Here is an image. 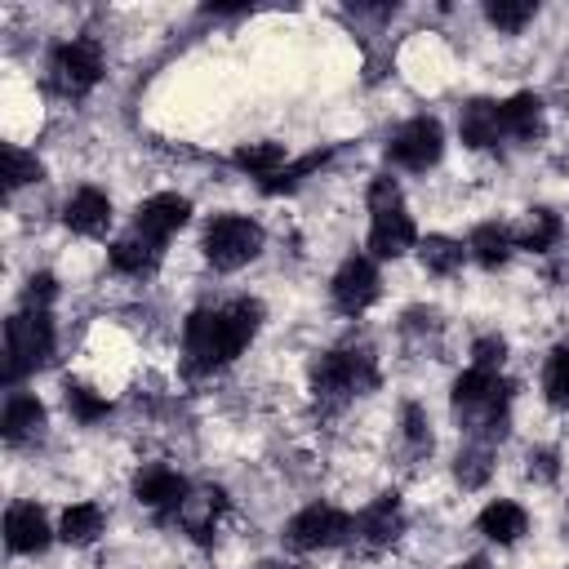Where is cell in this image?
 I'll use <instances>...</instances> for the list:
<instances>
[{"instance_id":"1","label":"cell","mask_w":569,"mask_h":569,"mask_svg":"<svg viewBox=\"0 0 569 569\" xmlns=\"http://www.w3.org/2000/svg\"><path fill=\"white\" fill-rule=\"evenodd\" d=\"M262 325V302L253 298H231L218 307H200L182 325V356L191 373H213L231 365L258 333Z\"/></svg>"},{"instance_id":"2","label":"cell","mask_w":569,"mask_h":569,"mask_svg":"<svg viewBox=\"0 0 569 569\" xmlns=\"http://www.w3.org/2000/svg\"><path fill=\"white\" fill-rule=\"evenodd\" d=\"M511 382L493 369H467L453 378V391H449V405H453V418L467 427L471 440H485V445H502L507 440V427H511Z\"/></svg>"},{"instance_id":"3","label":"cell","mask_w":569,"mask_h":569,"mask_svg":"<svg viewBox=\"0 0 569 569\" xmlns=\"http://www.w3.org/2000/svg\"><path fill=\"white\" fill-rule=\"evenodd\" d=\"M378 387V360L369 347H338V351H320L311 365V396L325 409L347 405L351 396H365Z\"/></svg>"},{"instance_id":"4","label":"cell","mask_w":569,"mask_h":569,"mask_svg":"<svg viewBox=\"0 0 569 569\" xmlns=\"http://www.w3.org/2000/svg\"><path fill=\"white\" fill-rule=\"evenodd\" d=\"M49 356H53V320H49V311L22 307L18 316H9V325H4V382L13 387L22 373L49 365Z\"/></svg>"},{"instance_id":"5","label":"cell","mask_w":569,"mask_h":569,"mask_svg":"<svg viewBox=\"0 0 569 569\" xmlns=\"http://www.w3.org/2000/svg\"><path fill=\"white\" fill-rule=\"evenodd\" d=\"M204 262L218 271H240L244 262H253L262 253V227L244 213H218L209 218L204 236H200Z\"/></svg>"},{"instance_id":"6","label":"cell","mask_w":569,"mask_h":569,"mask_svg":"<svg viewBox=\"0 0 569 569\" xmlns=\"http://www.w3.org/2000/svg\"><path fill=\"white\" fill-rule=\"evenodd\" d=\"M98 80H102V49H98V40L76 36V40H62L53 49V58H49V84L62 98H84Z\"/></svg>"},{"instance_id":"7","label":"cell","mask_w":569,"mask_h":569,"mask_svg":"<svg viewBox=\"0 0 569 569\" xmlns=\"http://www.w3.org/2000/svg\"><path fill=\"white\" fill-rule=\"evenodd\" d=\"M351 533H356V520L347 511H338L329 502H311L284 525V547H293V551H329V547H342Z\"/></svg>"},{"instance_id":"8","label":"cell","mask_w":569,"mask_h":569,"mask_svg":"<svg viewBox=\"0 0 569 569\" xmlns=\"http://www.w3.org/2000/svg\"><path fill=\"white\" fill-rule=\"evenodd\" d=\"M445 156V129L436 116H413L387 138V160L409 173H427Z\"/></svg>"},{"instance_id":"9","label":"cell","mask_w":569,"mask_h":569,"mask_svg":"<svg viewBox=\"0 0 569 569\" xmlns=\"http://www.w3.org/2000/svg\"><path fill=\"white\" fill-rule=\"evenodd\" d=\"M329 293H333V307H338L342 316H360V311H369V307L378 302V293H382V280H378L373 258H369V253H351V258L333 271Z\"/></svg>"},{"instance_id":"10","label":"cell","mask_w":569,"mask_h":569,"mask_svg":"<svg viewBox=\"0 0 569 569\" xmlns=\"http://www.w3.org/2000/svg\"><path fill=\"white\" fill-rule=\"evenodd\" d=\"M133 498L142 502V507H151L156 516H178L182 511V502L191 498V485H187V476H178L173 467H142L138 476H133Z\"/></svg>"},{"instance_id":"11","label":"cell","mask_w":569,"mask_h":569,"mask_svg":"<svg viewBox=\"0 0 569 569\" xmlns=\"http://www.w3.org/2000/svg\"><path fill=\"white\" fill-rule=\"evenodd\" d=\"M187 218H191V200L178 196V191H160V196H151V200L138 204L133 231L147 236V240H156V244H164L178 227H187Z\"/></svg>"},{"instance_id":"12","label":"cell","mask_w":569,"mask_h":569,"mask_svg":"<svg viewBox=\"0 0 569 569\" xmlns=\"http://www.w3.org/2000/svg\"><path fill=\"white\" fill-rule=\"evenodd\" d=\"M53 542V529L36 502H13L4 511V547L13 556H40Z\"/></svg>"},{"instance_id":"13","label":"cell","mask_w":569,"mask_h":569,"mask_svg":"<svg viewBox=\"0 0 569 569\" xmlns=\"http://www.w3.org/2000/svg\"><path fill=\"white\" fill-rule=\"evenodd\" d=\"M409 249H418V227L405 213V204L373 213V222H369V258H405Z\"/></svg>"},{"instance_id":"14","label":"cell","mask_w":569,"mask_h":569,"mask_svg":"<svg viewBox=\"0 0 569 569\" xmlns=\"http://www.w3.org/2000/svg\"><path fill=\"white\" fill-rule=\"evenodd\" d=\"M400 533H405V511H400V498H396V493L373 498V502L356 516V538H360L369 551L391 547Z\"/></svg>"},{"instance_id":"15","label":"cell","mask_w":569,"mask_h":569,"mask_svg":"<svg viewBox=\"0 0 569 569\" xmlns=\"http://www.w3.org/2000/svg\"><path fill=\"white\" fill-rule=\"evenodd\" d=\"M458 133L471 151H489L498 142H507L502 133V102H489V98H471L458 116Z\"/></svg>"},{"instance_id":"16","label":"cell","mask_w":569,"mask_h":569,"mask_svg":"<svg viewBox=\"0 0 569 569\" xmlns=\"http://www.w3.org/2000/svg\"><path fill=\"white\" fill-rule=\"evenodd\" d=\"M62 222L76 236H107L111 231V200L98 187H80L67 204H62Z\"/></svg>"},{"instance_id":"17","label":"cell","mask_w":569,"mask_h":569,"mask_svg":"<svg viewBox=\"0 0 569 569\" xmlns=\"http://www.w3.org/2000/svg\"><path fill=\"white\" fill-rule=\"evenodd\" d=\"M542 98L538 93H511L507 102H502V133H507V142H525V147H533L538 138H542Z\"/></svg>"},{"instance_id":"18","label":"cell","mask_w":569,"mask_h":569,"mask_svg":"<svg viewBox=\"0 0 569 569\" xmlns=\"http://www.w3.org/2000/svg\"><path fill=\"white\" fill-rule=\"evenodd\" d=\"M0 431H4L9 445H27V440H36V436L44 431V405H40L36 396H27V391H13V396L4 400Z\"/></svg>"},{"instance_id":"19","label":"cell","mask_w":569,"mask_h":569,"mask_svg":"<svg viewBox=\"0 0 569 569\" xmlns=\"http://www.w3.org/2000/svg\"><path fill=\"white\" fill-rule=\"evenodd\" d=\"M480 533L489 538V542H498V547H511V542H520V533L529 529V511L520 507V502H511V498H493L485 511H480Z\"/></svg>"},{"instance_id":"20","label":"cell","mask_w":569,"mask_h":569,"mask_svg":"<svg viewBox=\"0 0 569 569\" xmlns=\"http://www.w3.org/2000/svg\"><path fill=\"white\" fill-rule=\"evenodd\" d=\"M160 249L164 244H156V240H147V236H120L111 249H107V258H111V267L120 271V276H151L156 267H160Z\"/></svg>"},{"instance_id":"21","label":"cell","mask_w":569,"mask_h":569,"mask_svg":"<svg viewBox=\"0 0 569 569\" xmlns=\"http://www.w3.org/2000/svg\"><path fill=\"white\" fill-rule=\"evenodd\" d=\"M511 249H516V236H511V227H498V222H480L467 236V258H476L489 271H498L511 258Z\"/></svg>"},{"instance_id":"22","label":"cell","mask_w":569,"mask_h":569,"mask_svg":"<svg viewBox=\"0 0 569 569\" xmlns=\"http://www.w3.org/2000/svg\"><path fill=\"white\" fill-rule=\"evenodd\" d=\"M231 164L244 169L249 178L267 182V178H276V173L289 164V151H284V142L262 138V142H244V147H236V151H231Z\"/></svg>"},{"instance_id":"23","label":"cell","mask_w":569,"mask_h":569,"mask_svg":"<svg viewBox=\"0 0 569 569\" xmlns=\"http://www.w3.org/2000/svg\"><path fill=\"white\" fill-rule=\"evenodd\" d=\"M222 507H227V493H222V489H200V493H191V498L182 502L178 525H182L196 542H209L213 520H218V511H222Z\"/></svg>"},{"instance_id":"24","label":"cell","mask_w":569,"mask_h":569,"mask_svg":"<svg viewBox=\"0 0 569 569\" xmlns=\"http://www.w3.org/2000/svg\"><path fill=\"white\" fill-rule=\"evenodd\" d=\"M102 529H107V511H102L98 502H71V507L62 511L58 538H62L67 547H89V542H98Z\"/></svg>"},{"instance_id":"25","label":"cell","mask_w":569,"mask_h":569,"mask_svg":"<svg viewBox=\"0 0 569 569\" xmlns=\"http://www.w3.org/2000/svg\"><path fill=\"white\" fill-rule=\"evenodd\" d=\"M560 231H565V222H560V213H556V209H529V213H525V222H520L511 236H516V249L547 253V249L560 240Z\"/></svg>"},{"instance_id":"26","label":"cell","mask_w":569,"mask_h":569,"mask_svg":"<svg viewBox=\"0 0 569 569\" xmlns=\"http://www.w3.org/2000/svg\"><path fill=\"white\" fill-rule=\"evenodd\" d=\"M418 262L431 276H453L467 262V244L453 236H427V240H418Z\"/></svg>"},{"instance_id":"27","label":"cell","mask_w":569,"mask_h":569,"mask_svg":"<svg viewBox=\"0 0 569 569\" xmlns=\"http://www.w3.org/2000/svg\"><path fill=\"white\" fill-rule=\"evenodd\" d=\"M453 476H458L462 489H480V485L493 476V445L467 440V445L458 449V458H453Z\"/></svg>"},{"instance_id":"28","label":"cell","mask_w":569,"mask_h":569,"mask_svg":"<svg viewBox=\"0 0 569 569\" xmlns=\"http://www.w3.org/2000/svg\"><path fill=\"white\" fill-rule=\"evenodd\" d=\"M329 156H333L329 147H325V151H307L302 160H289V164H284L276 178H267V182H258V187H262L267 196H280V191H298V187H302V182H307V178H311V173H316V169H320Z\"/></svg>"},{"instance_id":"29","label":"cell","mask_w":569,"mask_h":569,"mask_svg":"<svg viewBox=\"0 0 569 569\" xmlns=\"http://www.w3.org/2000/svg\"><path fill=\"white\" fill-rule=\"evenodd\" d=\"M542 391H547V405H551V409H569V342H560V347L547 356Z\"/></svg>"},{"instance_id":"30","label":"cell","mask_w":569,"mask_h":569,"mask_svg":"<svg viewBox=\"0 0 569 569\" xmlns=\"http://www.w3.org/2000/svg\"><path fill=\"white\" fill-rule=\"evenodd\" d=\"M533 13H538L533 0H489V4H485V18H489L498 31H507V36L525 31V27L533 22Z\"/></svg>"},{"instance_id":"31","label":"cell","mask_w":569,"mask_h":569,"mask_svg":"<svg viewBox=\"0 0 569 569\" xmlns=\"http://www.w3.org/2000/svg\"><path fill=\"white\" fill-rule=\"evenodd\" d=\"M62 391H67V409H71V418H76V422H84V427L111 413V400H107V396H98V391H93V387H84V382H67Z\"/></svg>"},{"instance_id":"32","label":"cell","mask_w":569,"mask_h":569,"mask_svg":"<svg viewBox=\"0 0 569 569\" xmlns=\"http://www.w3.org/2000/svg\"><path fill=\"white\" fill-rule=\"evenodd\" d=\"M400 422H405V445H409V453H431V418H427V409H422L418 400H409V405L400 409Z\"/></svg>"},{"instance_id":"33","label":"cell","mask_w":569,"mask_h":569,"mask_svg":"<svg viewBox=\"0 0 569 569\" xmlns=\"http://www.w3.org/2000/svg\"><path fill=\"white\" fill-rule=\"evenodd\" d=\"M27 182H40V160L27 156L22 147H4V187L18 191Z\"/></svg>"},{"instance_id":"34","label":"cell","mask_w":569,"mask_h":569,"mask_svg":"<svg viewBox=\"0 0 569 569\" xmlns=\"http://www.w3.org/2000/svg\"><path fill=\"white\" fill-rule=\"evenodd\" d=\"M502 360H507V342L498 333H485V338L471 342V369H493L498 373Z\"/></svg>"},{"instance_id":"35","label":"cell","mask_w":569,"mask_h":569,"mask_svg":"<svg viewBox=\"0 0 569 569\" xmlns=\"http://www.w3.org/2000/svg\"><path fill=\"white\" fill-rule=\"evenodd\" d=\"M53 298H58V280L49 271H36L27 280V289H22V307H31V311H49Z\"/></svg>"},{"instance_id":"36","label":"cell","mask_w":569,"mask_h":569,"mask_svg":"<svg viewBox=\"0 0 569 569\" xmlns=\"http://www.w3.org/2000/svg\"><path fill=\"white\" fill-rule=\"evenodd\" d=\"M396 204H405L400 200V182L391 173H378L369 182V213H382V209H396Z\"/></svg>"},{"instance_id":"37","label":"cell","mask_w":569,"mask_h":569,"mask_svg":"<svg viewBox=\"0 0 569 569\" xmlns=\"http://www.w3.org/2000/svg\"><path fill=\"white\" fill-rule=\"evenodd\" d=\"M525 471H529V480H538V485H556V476H560V458H556V449H533Z\"/></svg>"},{"instance_id":"38","label":"cell","mask_w":569,"mask_h":569,"mask_svg":"<svg viewBox=\"0 0 569 569\" xmlns=\"http://www.w3.org/2000/svg\"><path fill=\"white\" fill-rule=\"evenodd\" d=\"M453 569H489V560H485V556H471V560H462V565H453Z\"/></svg>"}]
</instances>
